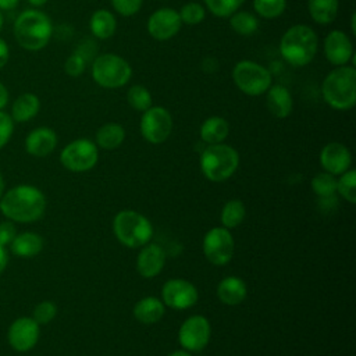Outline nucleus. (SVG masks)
I'll return each instance as SVG.
<instances>
[{"instance_id":"nucleus-15","label":"nucleus","mask_w":356,"mask_h":356,"mask_svg":"<svg viewBox=\"0 0 356 356\" xmlns=\"http://www.w3.org/2000/svg\"><path fill=\"white\" fill-rule=\"evenodd\" d=\"M39 335V324L32 317H18L8 327L7 341L14 350L26 352L36 345Z\"/></svg>"},{"instance_id":"nucleus-25","label":"nucleus","mask_w":356,"mask_h":356,"mask_svg":"<svg viewBox=\"0 0 356 356\" xmlns=\"http://www.w3.org/2000/svg\"><path fill=\"white\" fill-rule=\"evenodd\" d=\"M89 28L95 38L97 39H108L114 35L117 28L115 17L111 11L106 8L96 10L89 19Z\"/></svg>"},{"instance_id":"nucleus-26","label":"nucleus","mask_w":356,"mask_h":356,"mask_svg":"<svg viewBox=\"0 0 356 356\" xmlns=\"http://www.w3.org/2000/svg\"><path fill=\"white\" fill-rule=\"evenodd\" d=\"M338 0H307V11L312 19L320 25H330L338 15Z\"/></svg>"},{"instance_id":"nucleus-12","label":"nucleus","mask_w":356,"mask_h":356,"mask_svg":"<svg viewBox=\"0 0 356 356\" xmlns=\"http://www.w3.org/2000/svg\"><path fill=\"white\" fill-rule=\"evenodd\" d=\"M210 335L211 328L209 320L204 316L195 314L182 323L178 331V341L185 350L200 352L209 343Z\"/></svg>"},{"instance_id":"nucleus-17","label":"nucleus","mask_w":356,"mask_h":356,"mask_svg":"<svg viewBox=\"0 0 356 356\" xmlns=\"http://www.w3.org/2000/svg\"><path fill=\"white\" fill-rule=\"evenodd\" d=\"M350 163L352 154L349 149L339 142H330L320 152L321 167L332 175L343 174L346 170H349Z\"/></svg>"},{"instance_id":"nucleus-51","label":"nucleus","mask_w":356,"mask_h":356,"mask_svg":"<svg viewBox=\"0 0 356 356\" xmlns=\"http://www.w3.org/2000/svg\"><path fill=\"white\" fill-rule=\"evenodd\" d=\"M3 22H4V17H3V13H1V10H0V29L3 28Z\"/></svg>"},{"instance_id":"nucleus-8","label":"nucleus","mask_w":356,"mask_h":356,"mask_svg":"<svg viewBox=\"0 0 356 356\" xmlns=\"http://www.w3.org/2000/svg\"><path fill=\"white\" fill-rule=\"evenodd\" d=\"M232 81L236 88L248 96H260L273 83L270 71L252 60H241L232 70Z\"/></svg>"},{"instance_id":"nucleus-10","label":"nucleus","mask_w":356,"mask_h":356,"mask_svg":"<svg viewBox=\"0 0 356 356\" xmlns=\"http://www.w3.org/2000/svg\"><path fill=\"white\" fill-rule=\"evenodd\" d=\"M139 128L145 140L159 145L168 139L172 129V117L167 108L152 106L142 113Z\"/></svg>"},{"instance_id":"nucleus-47","label":"nucleus","mask_w":356,"mask_h":356,"mask_svg":"<svg viewBox=\"0 0 356 356\" xmlns=\"http://www.w3.org/2000/svg\"><path fill=\"white\" fill-rule=\"evenodd\" d=\"M168 356H192V355H191V352H188V350H185V349H181V350H174V352H171Z\"/></svg>"},{"instance_id":"nucleus-24","label":"nucleus","mask_w":356,"mask_h":356,"mask_svg":"<svg viewBox=\"0 0 356 356\" xmlns=\"http://www.w3.org/2000/svg\"><path fill=\"white\" fill-rule=\"evenodd\" d=\"M10 249L15 256L33 257L42 252L43 238L35 232L17 234L10 243Z\"/></svg>"},{"instance_id":"nucleus-6","label":"nucleus","mask_w":356,"mask_h":356,"mask_svg":"<svg viewBox=\"0 0 356 356\" xmlns=\"http://www.w3.org/2000/svg\"><path fill=\"white\" fill-rule=\"evenodd\" d=\"M113 229L120 243L128 248H142L153 236L152 222L140 213L122 210L113 220Z\"/></svg>"},{"instance_id":"nucleus-18","label":"nucleus","mask_w":356,"mask_h":356,"mask_svg":"<svg viewBox=\"0 0 356 356\" xmlns=\"http://www.w3.org/2000/svg\"><path fill=\"white\" fill-rule=\"evenodd\" d=\"M165 263V252L160 245L149 243L142 246L136 257V270L143 278H153L163 270Z\"/></svg>"},{"instance_id":"nucleus-23","label":"nucleus","mask_w":356,"mask_h":356,"mask_svg":"<svg viewBox=\"0 0 356 356\" xmlns=\"http://www.w3.org/2000/svg\"><path fill=\"white\" fill-rule=\"evenodd\" d=\"M200 139L207 145L222 143L229 134L228 121L222 117L213 115L203 121L200 125Z\"/></svg>"},{"instance_id":"nucleus-16","label":"nucleus","mask_w":356,"mask_h":356,"mask_svg":"<svg viewBox=\"0 0 356 356\" xmlns=\"http://www.w3.org/2000/svg\"><path fill=\"white\" fill-rule=\"evenodd\" d=\"M353 43L348 33L341 29H334L324 39V56L330 64L335 67L349 64L353 57Z\"/></svg>"},{"instance_id":"nucleus-44","label":"nucleus","mask_w":356,"mask_h":356,"mask_svg":"<svg viewBox=\"0 0 356 356\" xmlns=\"http://www.w3.org/2000/svg\"><path fill=\"white\" fill-rule=\"evenodd\" d=\"M7 263H8V253H7V250H6V246H1V245H0V274H1L3 270L6 268Z\"/></svg>"},{"instance_id":"nucleus-27","label":"nucleus","mask_w":356,"mask_h":356,"mask_svg":"<svg viewBox=\"0 0 356 356\" xmlns=\"http://www.w3.org/2000/svg\"><path fill=\"white\" fill-rule=\"evenodd\" d=\"M40 108L39 97L33 93H24L17 97V100L13 103L11 108V118L17 122H25L32 120Z\"/></svg>"},{"instance_id":"nucleus-34","label":"nucleus","mask_w":356,"mask_h":356,"mask_svg":"<svg viewBox=\"0 0 356 356\" xmlns=\"http://www.w3.org/2000/svg\"><path fill=\"white\" fill-rule=\"evenodd\" d=\"M312 188L314 191V193L318 197H327V196H332L337 192V179L335 175L324 171V172H318L313 177L312 179Z\"/></svg>"},{"instance_id":"nucleus-22","label":"nucleus","mask_w":356,"mask_h":356,"mask_svg":"<svg viewBox=\"0 0 356 356\" xmlns=\"http://www.w3.org/2000/svg\"><path fill=\"white\" fill-rule=\"evenodd\" d=\"M165 312V305L154 296H146L134 306V317L143 324H154L161 320Z\"/></svg>"},{"instance_id":"nucleus-41","label":"nucleus","mask_w":356,"mask_h":356,"mask_svg":"<svg viewBox=\"0 0 356 356\" xmlns=\"http://www.w3.org/2000/svg\"><path fill=\"white\" fill-rule=\"evenodd\" d=\"M17 235V229L13 221H3L0 222V245L7 246L13 242Z\"/></svg>"},{"instance_id":"nucleus-19","label":"nucleus","mask_w":356,"mask_h":356,"mask_svg":"<svg viewBox=\"0 0 356 356\" xmlns=\"http://www.w3.org/2000/svg\"><path fill=\"white\" fill-rule=\"evenodd\" d=\"M57 145V135L51 128L39 127L31 131L25 139V149L35 157H44L50 154Z\"/></svg>"},{"instance_id":"nucleus-49","label":"nucleus","mask_w":356,"mask_h":356,"mask_svg":"<svg viewBox=\"0 0 356 356\" xmlns=\"http://www.w3.org/2000/svg\"><path fill=\"white\" fill-rule=\"evenodd\" d=\"M4 186H6V184H4V178H3V175H1V172H0V199H1L3 193H4Z\"/></svg>"},{"instance_id":"nucleus-29","label":"nucleus","mask_w":356,"mask_h":356,"mask_svg":"<svg viewBox=\"0 0 356 356\" xmlns=\"http://www.w3.org/2000/svg\"><path fill=\"white\" fill-rule=\"evenodd\" d=\"M228 18L231 29L241 36H250L259 29V19L253 13L238 10Z\"/></svg>"},{"instance_id":"nucleus-11","label":"nucleus","mask_w":356,"mask_h":356,"mask_svg":"<svg viewBox=\"0 0 356 356\" xmlns=\"http://www.w3.org/2000/svg\"><path fill=\"white\" fill-rule=\"evenodd\" d=\"M234 238L229 229L224 227L211 228L203 238V253L214 266L228 264L234 256Z\"/></svg>"},{"instance_id":"nucleus-21","label":"nucleus","mask_w":356,"mask_h":356,"mask_svg":"<svg viewBox=\"0 0 356 356\" xmlns=\"http://www.w3.org/2000/svg\"><path fill=\"white\" fill-rule=\"evenodd\" d=\"M246 284L239 277H225L217 286V296L227 306H236L242 303L246 298Z\"/></svg>"},{"instance_id":"nucleus-28","label":"nucleus","mask_w":356,"mask_h":356,"mask_svg":"<svg viewBox=\"0 0 356 356\" xmlns=\"http://www.w3.org/2000/svg\"><path fill=\"white\" fill-rule=\"evenodd\" d=\"M125 129L117 122H107L96 132V145L104 150H114L122 145Z\"/></svg>"},{"instance_id":"nucleus-45","label":"nucleus","mask_w":356,"mask_h":356,"mask_svg":"<svg viewBox=\"0 0 356 356\" xmlns=\"http://www.w3.org/2000/svg\"><path fill=\"white\" fill-rule=\"evenodd\" d=\"M7 102H8V92L6 86L0 82V110L7 104Z\"/></svg>"},{"instance_id":"nucleus-7","label":"nucleus","mask_w":356,"mask_h":356,"mask_svg":"<svg viewBox=\"0 0 356 356\" xmlns=\"http://www.w3.org/2000/svg\"><path fill=\"white\" fill-rule=\"evenodd\" d=\"M131 76L132 68L129 63L115 53L96 56L92 63V78L102 88H122L129 82Z\"/></svg>"},{"instance_id":"nucleus-2","label":"nucleus","mask_w":356,"mask_h":356,"mask_svg":"<svg viewBox=\"0 0 356 356\" xmlns=\"http://www.w3.org/2000/svg\"><path fill=\"white\" fill-rule=\"evenodd\" d=\"M318 50L317 33L307 25L296 24L289 26L281 40L280 53L292 67H305L316 57Z\"/></svg>"},{"instance_id":"nucleus-40","label":"nucleus","mask_w":356,"mask_h":356,"mask_svg":"<svg viewBox=\"0 0 356 356\" xmlns=\"http://www.w3.org/2000/svg\"><path fill=\"white\" fill-rule=\"evenodd\" d=\"M14 131V121L11 115L0 110V149L7 145Z\"/></svg>"},{"instance_id":"nucleus-31","label":"nucleus","mask_w":356,"mask_h":356,"mask_svg":"<svg viewBox=\"0 0 356 356\" xmlns=\"http://www.w3.org/2000/svg\"><path fill=\"white\" fill-rule=\"evenodd\" d=\"M127 102L134 110L143 113L152 107V95L146 86L134 85L127 92Z\"/></svg>"},{"instance_id":"nucleus-13","label":"nucleus","mask_w":356,"mask_h":356,"mask_svg":"<svg viewBox=\"0 0 356 356\" xmlns=\"http://www.w3.org/2000/svg\"><path fill=\"white\" fill-rule=\"evenodd\" d=\"M163 303L174 310H185L192 307L197 299L199 293L196 286L186 280L172 278L168 280L161 289Z\"/></svg>"},{"instance_id":"nucleus-36","label":"nucleus","mask_w":356,"mask_h":356,"mask_svg":"<svg viewBox=\"0 0 356 356\" xmlns=\"http://www.w3.org/2000/svg\"><path fill=\"white\" fill-rule=\"evenodd\" d=\"M337 191L349 203L356 202V171L355 170H346L343 174H341L339 179H337Z\"/></svg>"},{"instance_id":"nucleus-3","label":"nucleus","mask_w":356,"mask_h":356,"mask_svg":"<svg viewBox=\"0 0 356 356\" xmlns=\"http://www.w3.org/2000/svg\"><path fill=\"white\" fill-rule=\"evenodd\" d=\"M321 93L330 107L350 110L356 104V68L346 64L331 70L321 83Z\"/></svg>"},{"instance_id":"nucleus-39","label":"nucleus","mask_w":356,"mask_h":356,"mask_svg":"<svg viewBox=\"0 0 356 356\" xmlns=\"http://www.w3.org/2000/svg\"><path fill=\"white\" fill-rule=\"evenodd\" d=\"M114 11L122 17L135 15L143 4V0H110Z\"/></svg>"},{"instance_id":"nucleus-46","label":"nucleus","mask_w":356,"mask_h":356,"mask_svg":"<svg viewBox=\"0 0 356 356\" xmlns=\"http://www.w3.org/2000/svg\"><path fill=\"white\" fill-rule=\"evenodd\" d=\"M18 4V0H0V10H13Z\"/></svg>"},{"instance_id":"nucleus-1","label":"nucleus","mask_w":356,"mask_h":356,"mask_svg":"<svg viewBox=\"0 0 356 356\" xmlns=\"http://www.w3.org/2000/svg\"><path fill=\"white\" fill-rule=\"evenodd\" d=\"M46 210V197L32 185H17L3 193L0 211L13 222H33Z\"/></svg>"},{"instance_id":"nucleus-4","label":"nucleus","mask_w":356,"mask_h":356,"mask_svg":"<svg viewBox=\"0 0 356 356\" xmlns=\"http://www.w3.org/2000/svg\"><path fill=\"white\" fill-rule=\"evenodd\" d=\"M53 35L50 18L39 10L22 11L14 22V36L18 44L26 50L43 49Z\"/></svg>"},{"instance_id":"nucleus-38","label":"nucleus","mask_w":356,"mask_h":356,"mask_svg":"<svg viewBox=\"0 0 356 356\" xmlns=\"http://www.w3.org/2000/svg\"><path fill=\"white\" fill-rule=\"evenodd\" d=\"M86 64L88 61L76 51H74L64 63V71L67 75L75 78V76H79L85 68H86Z\"/></svg>"},{"instance_id":"nucleus-43","label":"nucleus","mask_w":356,"mask_h":356,"mask_svg":"<svg viewBox=\"0 0 356 356\" xmlns=\"http://www.w3.org/2000/svg\"><path fill=\"white\" fill-rule=\"evenodd\" d=\"M8 61V46L7 43L0 38V68H3Z\"/></svg>"},{"instance_id":"nucleus-50","label":"nucleus","mask_w":356,"mask_h":356,"mask_svg":"<svg viewBox=\"0 0 356 356\" xmlns=\"http://www.w3.org/2000/svg\"><path fill=\"white\" fill-rule=\"evenodd\" d=\"M350 25H352V32L355 33L356 29H355V14H352V19H350Z\"/></svg>"},{"instance_id":"nucleus-9","label":"nucleus","mask_w":356,"mask_h":356,"mask_svg":"<svg viewBox=\"0 0 356 356\" xmlns=\"http://www.w3.org/2000/svg\"><path fill=\"white\" fill-rule=\"evenodd\" d=\"M99 159L97 145L89 139L81 138L70 142L60 154L61 164L74 172H83L93 168Z\"/></svg>"},{"instance_id":"nucleus-35","label":"nucleus","mask_w":356,"mask_h":356,"mask_svg":"<svg viewBox=\"0 0 356 356\" xmlns=\"http://www.w3.org/2000/svg\"><path fill=\"white\" fill-rule=\"evenodd\" d=\"M179 18H181V22L185 24V25H197L200 24L204 17H206V8L203 4L197 3V1H189V3H185L179 11Z\"/></svg>"},{"instance_id":"nucleus-48","label":"nucleus","mask_w":356,"mask_h":356,"mask_svg":"<svg viewBox=\"0 0 356 356\" xmlns=\"http://www.w3.org/2000/svg\"><path fill=\"white\" fill-rule=\"evenodd\" d=\"M28 1H29V4H32L35 7H40V6L47 3V0H28Z\"/></svg>"},{"instance_id":"nucleus-33","label":"nucleus","mask_w":356,"mask_h":356,"mask_svg":"<svg viewBox=\"0 0 356 356\" xmlns=\"http://www.w3.org/2000/svg\"><path fill=\"white\" fill-rule=\"evenodd\" d=\"M203 3L204 8H207L213 15L227 18L241 10L245 0H203Z\"/></svg>"},{"instance_id":"nucleus-32","label":"nucleus","mask_w":356,"mask_h":356,"mask_svg":"<svg viewBox=\"0 0 356 356\" xmlns=\"http://www.w3.org/2000/svg\"><path fill=\"white\" fill-rule=\"evenodd\" d=\"M286 8V0H253V10L257 15L274 19L284 14Z\"/></svg>"},{"instance_id":"nucleus-42","label":"nucleus","mask_w":356,"mask_h":356,"mask_svg":"<svg viewBox=\"0 0 356 356\" xmlns=\"http://www.w3.org/2000/svg\"><path fill=\"white\" fill-rule=\"evenodd\" d=\"M202 70L207 74H213L218 70V63L214 57H206L203 61H202Z\"/></svg>"},{"instance_id":"nucleus-30","label":"nucleus","mask_w":356,"mask_h":356,"mask_svg":"<svg viewBox=\"0 0 356 356\" xmlns=\"http://www.w3.org/2000/svg\"><path fill=\"white\" fill-rule=\"evenodd\" d=\"M245 213H246V210H245V204L242 200H238V199L228 200L221 210L220 218H221L222 227L227 229L238 227L243 221Z\"/></svg>"},{"instance_id":"nucleus-20","label":"nucleus","mask_w":356,"mask_h":356,"mask_svg":"<svg viewBox=\"0 0 356 356\" xmlns=\"http://www.w3.org/2000/svg\"><path fill=\"white\" fill-rule=\"evenodd\" d=\"M266 106L274 117L285 118L292 113V95L286 86L280 83H271V86L266 92Z\"/></svg>"},{"instance_id":"nucleus-14","label":"nucleus","mask_w":356,"mask_h":356,"mask_svg":"<svg viewBox=\"0 0 356 356\" xmlns=\"http://www.w3.org/2000/svg\"><path fill=\"white\" fill-rule=\"evenodd\" d=\"M181 26L182 22L179 14L171 7L157 8L147 18V32L156 40H168L174 38Z\"/></svg>"},{"instance_id":"nucleus-37","label":"nucleus","mask_w":356,"mask_h":356,"mask_svg":"<svg viewBox=\"0 0 356 356\" xmlns=\"http://www.w3.org/2000/svg\"><path fill=\"white\" fill-rule=\"evenodd\" d=\"M56 314H57L56 303L51 300H43L35 306L32 318L38 324H47L56 317Z\"/></svg>"},{"instance_id":"nucleus-5","label":"nucleus","mask_w":356,"mask_h":356,"mask_svg":"<svg viewBox=\"0 0 356 356\" xmlns=\"http://www.w3.org/2000/svg\"><path fill=\"white\" fill-rule=\"evenodd\" d=\"M238 152L225 143L207 145L200 156V170L211 182H222L228 179L238 168Z\"/></svg>"}]
</instances>
